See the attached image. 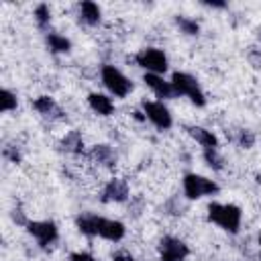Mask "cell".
I'll list each match as a JSON object with an SVG mask.
<instances>
[{
	"instance_id": "obj_20",
	"label": "cell",
	"mask_w": 261,
	"mask_h": 261,
	"mask_svg": "<svg viewBox=\"0 0 261 261\" xmlns=\"http://www.w3.org/2000/svg\"><path fill=\"white\" fill-rule=\"evenodd\" d=\"M202 157L206 161V165L214 171H222L224 169V159L218 153V149H202Z\"/></svg>"
},
{
	"instance_id": "obj_4",
	"label": "cell",
	"mask_w": 261,
	"mask_h": 261,
	"mask_svg": "<svg viewBox=\"0 0 261 261\" xmlns=\"http://www.w3.org/2000/svg\"><path fill=\"white\" fill-rule=\"evenodd\" d=\"M100 80H102L104 88H106L112 96H116V98H126V96L133 92V82H130L118 67L110 65V63L102 65V69H100Z\"/></svg>"
},
{
	"instance_id": "obj_21",
	"label": "cell",
	"mask_w": 261,
	"mask_h": 261,
	"mask_svg": "<svg viewBox=\"0 0 261 261\" xmlns=\"http://www.w3.org/2000/svg\"><path fill=\"white\" fill-rule=\"evenodd\" d=\"M16 106H18L16 94L12 90H8V88H2V92H0V110L2 112H10V110H16Z\"/></svg>"
},
{
	"instance_id": "obj_12",
	"label": "cell",
	"mask_w": 261,
	"mask_h": 261,
	"mask_svg": "<svg viewBox=\"0 0 261 261\" xmlns=\"http://www.w3.org/2000/svg\"><path fill=\"white\" fill-rule=\"evenodd\" d=\"M143 82L147 84V88H151V92L157 96V98H163V100H171L175 98V90L171 86V82H167L163 75H157V73H145L143 75Z\"/></svg>"
},
{
	"instance_id": "obj_7",
	"label": "cell",
	"mask_w": 261,
	"mask_h": 261,
	"mask_svg": "<svg viewBox=\"0 0 261 261\" xmlns=\"http://www.w3.org/2000/svg\"><path fill=\"white\" fill-rule=\"evenodd\" d=\"M24 228L39 243V247H43V249L51 247L59 239V228L53 220H29Z\"/></svg>"
},
{
	"instance_id": "obj_3",
	"label": "cell",
	"mask_w": 261,
	"mask_h": 261,
	"mask_svg": "<svg viewBox=\"0 0 261 261\" xmlns=\"http://www.w3.org/2000/svg\"><path fill=\"white\" fill-rule=\"evenodd\" d=\"M169 82H171L177 96H186L192 104H196L200 108L206 106V96H204V92H202V88L194 75H190L186 71H173Z\"/></svg>"
},
{
	"instance_id": "obj_6",
	"label": "cell",
	"mask_w": 261,
	"mask_h": 261,
	"mask_svg": "<svg viewBox=\"0 0 261 261\" xmlns=\"http://www.w3.org/2000/svg\"><path fill=\"white\" fill-rule=\"evenodd\" d=\"M135 63L139 67L145 69V73H157V75H163L167 71V57L161 49L157 47H147V49H141L137 55H135Z\"/></svg>"
},
{
	"instance_id": "obj_26",
	"label": "cell",
	"mask_w": 261,
	"mask_h": 261,
	"mask_svg": "<svg viewBox=\"0 0 261 261\" xmlns=\"http://www.w3.org/2000/svg\"><path fill=\"white\" fill-rule=\"evenodd\" d=\"M2 155H4L6 159H10L12 163H18V161H20V153H18V149L12 147V145H6V147L2 149Z\"/></svg>"
},
{
	"instance_id": "obj_15",
	"label": "cell",
	"mask_w": 261,
	"mask_h": 261,
	"mask_svg": "<svg viewBox=\"0 0 261 261\" xmlns=\"http://www.w3.org/2000/svg\"><path fill=\"white\" fill-rule=\"evenodd\" d=\"M88 157L94 163L102 165V167H114L116 165V153H114V149L110 145H94L90 149Z\"/></svg>"
},
{
	"instance_id": "obj_30",
	"label": "cell",
	"mask_w": 261,
	"mask_h": 261,
	"mask_svg": "<svg viewBox=\"0 0 261 261\" xmlns=\"http://www.w3.org/2000/svg\"><path fill=\"white\" fill-rule=\"evenodd\" d=\"M257 241H259V249H261V234H259V237H257Z\"/></svg>"
},
{
	"instance_id": "obj_28",
	"label": "cell",
	"mask_w": 261,
	"mask_h": 261,
	"mask_svg": "<svg viewBox=\"0 0 261 261\" xmlns=\"http://www.w3.org/2000/svg\"><path fill=\"white\" fill-rule=\"evenodd\" d=\"M202 6H208V8H218V10H222V8H226L228 4H226L224 0H202Z\"/></svg>"
},
{
	"instance_id": "obj_5",
	"label": "cell",
	"mask_w": 261,
	"mask_h": 261,
	"mask_svg": "<svg viewBox=\"0 0 261 261\" xmlns=\"http://www.w3.org/2000/svg\"><path fill=\"white\" fill-rule=\"evenodd\" d=\"M181 186H184L186 200H200V198L212 196L220 190V186L214 179H208L200 173H186L181 179Z\"/></svg>"
},
{
	"instance_id": "obj_24",
	"label": "cell",
	"mask_w": 261,
	"mask_h": 261,
	"mask_svg": "<svg viewBox=\"0 0 261 261\" xmlns=\"http://www.w3.org/2000/svg\"><path fill=\"white\" fill-rule=\"evenodd\" d=\"M163 210H165V214H169V216H181L184 210H186V206H184V202H181L177 196H173V198H169V200L163 204Z\"/></svg>"
},
{
	"instance_id": "obj_11",
	"label": "cell",
	"mask_w": 261,
	"mask_h": 261,
	"mask_svg": "<svg viewBox=\"0 0 261 261\" xmlns=\"http://www.w3.org/2000/svg\"><path fill=\"white\" fill-rule=\"evenodd\" d=\"M33 108L43 116V118H49V120H65L67 116H65V112H63V108L55 102V98H51V96H39V98H35L33 100Z\"/></svg>"
},
{
	"instance_id": "obj_27",
	"label": "cell",
	"mask_w": 261,
	"mask_h": 261,
	"mask_svg": "<svg viewBox=\"0 0 261 261\" xmlns=\"http://www.w3.org/2000/svg\"><path fill=\"white\" fill-rule=\"evenodd\" d=\"M69 261H98L92 253H86V251H73L69 255Z\"/></svg>"
},
{
	"instance_id": "obj_25",
	"label": "cell",
	"mask_w": 261,
	"mask_h": 261,
	"mask_svg": "<svg viewBox=\"0 0 261 261\" xmlns=\"http://www.w3.org/2000/svg\"><path fill=\"white\" fill-rule=\"evenodd\" d=\"M247 59H249V63H251L255 69H259V67H261V49H257V47H249V51H247Z\"/></svg>"
},
{
	"instance_id": "obj_13",
	"label": "cell",
	"mask_w": 261,
	"mask_h": 261,
	"mask_svg": "<svg viewBox=\"0 0 261 261\" xmlns=\"http://www.w3.org/2000/svg\"><path fill=\"white\" fill-rule=\"evenodd\" d=\"M186 130L202 149H218V139L212 130H208L204 126H198V124H188Z\"/></svg>"
},
{
	"instance_id": "obj_17",
	"label": "cell",
	"mask_w": 261,
	"mask_h": 261,
	"mask_svg": "<svg viewBox=\"0 0 261 261\" xmlns=\"http://www.w3.org/2000/svg\"><path fill=\"white\" fill-rule=\"evenodd\" d=\"M59 149L71 155H80L84 153V137L80 130H69L65 133V137L59 141Z\"/></svg>"
},
{
	"instance_id": "obj_23",
	"label": "cell",
	"mask_w": 261,
	"mask_h": 261,
	"mask_svg": "<svg viewBox=\"0 0 261 261\" xmlns=\"http://www.w3.org/2000/svg\"><path fill=\"white\" fill-rule=\"evenodd\" d=\"M234 141H237L239 147H243V149H251V147L255 145V133L249 130V128H241V130H237Z\"/></svg>"
},
{
	"instance_id": "obj_22",
	"label": "cell",
	"mask_w": 261,
	"mask_h": 261,
	"mask_svg": "<svg viewBox=\"0 0 261 261\" xmlns=\"http://www.w3.org/2000/svg\"><path fill=\"white\" fill-rule=\"evenodd\" d=\"M35 20H37V27L45 31L49 27V22H51V8L47 4H39L35 8Z\"/></svg>"
},
{
	"instance_id": "obj_14",
	"label": "cell",
	"mask_w": 261,
	"mask_h": 261,
	"mask_svg": "<svg viewBox=\"0 0 261 261\" xmlns=\"http://www.w3.org/2000/svg\"><path fill=\"white\" fill-rule=\"evenodd\" d=\"M88 106L100 114V116H110L114 112V102L110 96L102 94V92H90L88 94Z\"/></svg>"
},
{
	"instance_id": "obj_16",
	"label": "cell",
	"mask_w": 261,
	"mask_h": 261,
	"mask_svg": "<svg viewBox=\"0 0 261 261\" xmlns=\"http://www.w3.org/2000/svg\"><path fill=\"white\" fill-rule=\"evenodd\" d=\"M77 10H80L82 22L88 24V27H96V24L100 22V18H102L100 6H98L96 2H92V0H82V2L77 4Z\"/></svg>"
},
{
	"instance_id": "obj_19",
	"label": "cell",
	"mask_w": 261,
	"mask_h": 261,
	"mask_svg": "<svg viewBox=\"0 0 261 261\" xmlns=\"http://www.w3.org/2000/svg\"><path fill=\"white\" fill-rule=\"evenodd\" d=\"M175 24H177V29H179L184 35H188V37H198V35H200V24H198L194 18H190V16L177 14V16H175Z\"/></svg>"
},
{
	"instance_id": "obj_10",
	"label": "cell",
	"mask_w": 261,
	"mask_h": 261,
	"mask_svg": "<svg viewBox=\"0 0 261 261\" xmlns=\"http://www.w3.org/2000/svg\"><path fill=\"white\" fill-rule=\"evenodd\" d=\"M130 198V188L128 184L122 179V177H112L104 184L102 192H100V200L104 204H120V202H126Z\"/></svg>"
},
{
	"instance_id": "obj_8",
	"label": "cell",
	"mask_w": 261,
	"mask_h": 261,
	"mask_svg": "<svg viewBox=\"0 0 261 261\" xmlns=\"http://www.w3.org/2000/svg\"><path fill=\"white\" fill-rule=\"evenodd\" d=\"M141 108H143L147 120L153 126H157L159 130H169L173 126L171 112H169V108L163 102H159V100H143L141 102Z\"/></svg>"
},
{
	"instance_id": "obj_2",
	"label": "cell",
	"mask_w": 261,
	"mask_h": 261,
	"mask_svg": "<svg viewBox=\"0 0 261 261\" xmlns=\"http://www.w3.org/2000/svg\"><path fill=\"white\" fill-rule=\"evenodd\" d=\"M208 222L220 226L222 230L237 234L241 230V222H243V210L237 204H218L212 202L208 204Z\"/></svg>"
},
{
	"instance_id": "obj_9",
	"label": "cell",
	"mask_w": 261,
	"mask_h": 261,
	"mask_svg": "<svg viewBox=\"0 0 261 261\" xmlns=\"http://www.w3.org/2000/svg\"><path fill=\"white\" fill-rule=\"evenodd\" d=\"M159 251V261H186L190 255V247L177 239V237H163L157 245Z\"/></svg>"
},
{
	"instance_id": "obj_1",
	"label": "cell",
	"mask_w": 261,
	"mask_h": 261,
	"mask_svg": "<svg viewBox=\"0 0 261 261\" xmlns=\"http://www.w3.org/2000/svg\"><path fill=\"white\" fill-rule=\"evenodd\" d=\"M75 226L82 234L100 237V239L110 241V243H118L126 234V228L120 220L104 218V216H98V214H80V216H75Z\"/></svg>"
},
{
	"instance_id": "obj_18",
	"label": "cell",
	"mask_w": 261,
	"mask_h": 261,
	"mask_svg": "<svg viewBox=\"0 0 261 261\" xmlns=\"http://www.w3.org/2000/svg\"><path fill=\"white\" fill-rule=\"evenodd\" d=\"M45 43H47V49L55 55H63L71 51V41L59 33H45Z\"/></svg>"
},
{
	"instance_id": "obj_29",
	"label": "cell",
	"mask_w": 261,
	"mask_h": 261,
	"mask_svg": "<svg viewBox=\"0 0 261 261\" xmlns=\"http://www.w3.org/2000/svg\"><path fill=\"white\" fill-rule=\"evenodd\" d=\"M112 261H137V259L133 255H128V253H114Z\"/></svg>"
}]
</instances>
